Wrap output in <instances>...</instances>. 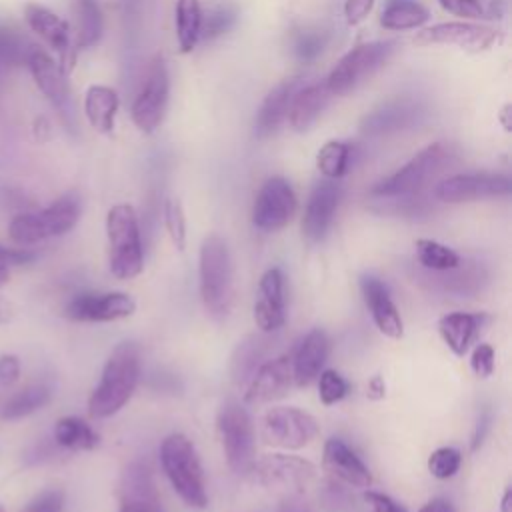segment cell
<instances>
[{
  "instance_id": "cell-1",
  "label": "cell",
  "mask_w": 512,
  "mask_h": 512,
  "mask_svg": "<svg viewBox=\"0 0 512 512\" xmlns=\"http://www.w3.org/2000/svg\"><path fill=\"white\" fill-rule=\"evenodd\" d=\"M140 380V350L134 342H120L108 356L100 380L90 394L88 412L94 418L114 416L132 398Z\"/></svg>"
},
{
  "instance_id": "cell-2",
  "label": "cell",
  "mask_w": 512,
  "mask_h": 512,
  "mask_svg": "<svg viewBox=\"0 0 512 512\" xmlns=\"http://www.w3.org/2000/svg\"><path fill=\"white\" fill-rule=\"evenodd\" d=\"M200 296L206 312L220 320L224 318L234 300V272L230 250L222 236L208 234L200 246Z\"/></svg>"
},
{
  "instance_id": "cell-3",
  "label": "cell",
  "mask_w": 512,
  "mask_h": 512,
  "mask_svg": "<svg viewBox=\"0 0 512 512\" xmlns=\"http://www.w3.org/2000/svg\"><path fill=\"white\" fill-rule=\"evenodd\" d=\"M160 464L170 486L186 506L198 510L206 508L204 470L194 444L184 434H170L162 440Z\"/></svg>"
},
{
  "instance_id": "cell-4",
  "label": "cell",
  "mask_w": 512,
  "mask_h": 512,
  "mask_svg": "<svg viewBox=\"0 0 512 512\" xmlns=\"http://www.w3.org/2000/svg\"><path fill=\"white\" fill-rule=\"evenodd\" d=\"M82 212L76 192H66L50 206L36 212H20L8 224V234L18 246H30L40 240L70 232Z\"/></svg>"
},
{
  "instance_id": "cell-5",
  "label": "cell",
  "mask_w": 512,
  "mask_h": 512,
  "mask_svg": "<svg viewBox=\"0 0 512 512\" xmlns=\"http://www.w3.org/2000/svg\"><path fill=\"white\" fill-rule=\"evenodd\" d=\"M108 264L120 280H130L142 272L144 254L136 210L130 204H116L106 216Z\"/></svg>"
},
{
  "instance_id": "cell-6",
  "label": "cell",
  "mask_w": 512,
  "mask_h": 512,
  "mask_svg": "<svg viewBox=\"0 0 512 512\" xmlns=\"http://www.w3.org/2000/svg\"><path fill=\"white\" fill-rule=\"evenodd\" d=\"M452 158V148L444 142H434L412 156L402 168L372 186V194L380 198H402L416 194L430 182Z\"/></svg>"
},
{
  "instance_id": "cell-7",
  "label": "cell",
  "mask_w": 512,
  "mask_h": 512,
  "mask_svg": "<svg viewBox=\"0 0 512 512\" xmlns=\"http://www.w3.org/2000/svg\"><path fill=\"white\" fill-rule=\"evenodd\" d=\"M392 40H378V42H366L356 48H352L348 54H344L330 76L326 78V88L332 96H342L370 80L392 56L394 52Z\"/></svg>"
},
{
  "instance_id": "cell-8",
  "label": "cell",
  "mask_w": 512,
  "mask_h": 512,
  "mask_svg": "<svg viewBox=\"0 0 512 512\" xmlns=\"http://www.w3.org/2000/svg\"><path fill=\"white\" fill-rule=\"evenodd\" d=\"M216 426L230 470L236 474H248L254 462L256 444L248 410L236 400H226L218 410Z\"/></svg>"
},
{
  "instance_id": "cell-9",
  "label": "cell",
  "mask_w": 512,
  "mask_h": 512,
  "mask_svg": "<svg viewBox=\"0 0 512 512\" xmlns=\"http://www.w3.org/2000/svg\"><path fill=\"white\" fill-rule=\"evenodd\" d=\"M248 472L260 486L286 496L302 494L316 478V466L292 454H266L254 460Z\"/></svg>"
},
{
  "instance_id": "cell-10",
  "label": "cell",
  "mask_w": 512,
  "mask_h": 512,
  "mask_svg": "<svg viewBox=\"0 0 512 512\" xmlns=\"http://www.w3.org/2000/svg\"><path fill=\"white\" fill-rule=\"evenodd\" d=\"M318 422L312 414L296 406H276L262 416L260 436L266 444L298 450L318 436Z\"/></svg>"
},
{
  "instance_id": "cell-11",
  "label": "cell",
  "mask_w": 512,
  "mask_h": 512,
  "mask_svg": "<svg viewBox=\"0 0 512 512\" xmlns=\"http://www.w3.org/2000/svg\"><path fill=\"white\" fill-rule=\"evenodd\" d=\"M168 94H170V78L168 68L162 56H154L140 92L136 94L130 114L136 128L144 134H152L160 128L166 108H168Z\"/></svg>"
},
{
  "instance_id": "cell-12",
  "label": "cell",
  "mask_w": 512,
  "mask_h": 512,
  "mask_svg": "<svg viewBox=\"0 0 512 512\" xmlns=\"http://www.w3.org/2000/svg\"><path fill=\"white\" fill-rule=\"evenodd\" d=\"M26 66L30 68L36 86L54 106L68 132H76V108L66 80V70L38 46L30 52Z\"/></svg>"
},
{
  "instance_id": "cell-13",
  "label": "cell",
  "mask_w": 512,
  "mask_h": 512,
  "mask_svg": "<svg viewBox=\"0 0 512 512\" xmlns=\"http://www.w3.org/2000/svg\"><path fill=\"white\" fill-rule=\"evenodd\" d=\"M500 42V32L492 26L476 24V22H440L430 28L420 30L414 36V44H442L456 46L468 52H484Z\"/></svg>"
},
{
  "instance_id": "cell-14",
  "label": "cell",
  "mask_w": 512,
  "mask_h": 512,
  "mask_svg": "<svg viewBox=\"0 0 512 512\" xmlns=\"http://www.w3.org/2000/svg\"><path fill=\"white\" fill-rule=\"evenodd\" d=\"M510 190H512V182L504 174H490V172L456 174L440 180L434 186V198L448 204H460V202L508 196Z\"/></svg>"
},
{
  "instance_id": "cell-15",
  "label": "cell",
  "mask_w": 512,
  "mask_h": 512,
  "mask_svg": "<svg viewBox=\"0 0 512 512\" xmlns=\"http://www.w3.org/2000/svg\"><path fill=\"white\" fill-rule=\"evenodd\" d=\"M294 212L296 194L290 182L282 176H272L258 190L252 208V222L258 230L274 232L284 228L292 220Z\"/></svg>"
},
{
  "instance_id": "cell-16",
  "label": "cell",
  "mask_w": 512,
  "mask_h": 512,
  "mask_svg": "<svg viewBox=\"0 0 512 512\" xmlns=\"http://www.w3.org/2000/svg\"><path fill=\"white\" fill-rule=\"evenodd\" d=\"M136 302L126 292H82L64 306V316L74 322H112L134 314Z\"/></svg>"
},
{
  "instance_id": "cell-17",
  "label": "cell",
  "mask_w": 512,
  "mask_h": 512,
  "mask_svg": "<svg viewBox=\"0 0 512 512\" xmlns=\"http://www.w3.org/2000/svg\"><path fill=\"white\" fill-rule=\"evenodd\" d=\"M120 512H162L150 468L144 462H130L118 482Z\"/></svg>"
},
{
  "instance_id": "cell-18",
  "label": "cell",
  "mask_w": 512,
  "mask_h": 512,
  "mask_svg": "<svg viewBox=\"0 0 512 512\" xmlns=\"http://www.w3.org/2000/svg\"><path fill=\"white\" fill-rule=\"evenodd\" d=\"M292 358L288 354L262 362L248 380L244 400L248 404H264L282 398L292 386Z\"/></svg>"
},
{
  "instance_id": "cell-19",
  "label": "cell",
  "mask_w": 512,
  "mask_h": 512,
  "mask_svg": "<svg viewBox=\"0 0 512 512\" xmlns=\"http://www.w3.org/2000/svg\"><path fill=\"white\" fill-rule=\"evenodd\" d=\"M340 194V186L330 178L312 188L302 216V234L308 242H320L326 236L340 204Z\"/></svg>"
},
{
  "instance_id": "cell-20",
  "label": "cell",
  "mask_w": 512,
  "mask_h": 512,
  "mask_svg": "<svg viewBox=\"0 0 512 512\" xmlns=\"http://www.w3.org/2000/svg\"><path fill=\"white\" fill-rule=\"evenodd\" d=\"M254 322L260 332L270 334L284 326V274L280 268H268L258 282V296L254 300Z\"/></svg>"
},
{
  "instance_id": "cell-21",
  "label": "cell",
  "mask_w": 512,
  "mask_h": 512,
  "mask_svg": "<svg viewBox=\"0 0 512 512\" xmlns=\"http://www.w3.org/2000/svg\"><path fill=\"white\" fill-rule=\"evenodd\" d=\"M324 470L340 484L354 488H368L372 474L360 456L340 438H328L322 454Z\"/></svg>"
},
{
  "instance_id": "cell-22",
  "label": "cell",
  "mask_w": 512,
  "mask_h": 512,
  "mask_svg": "<svg viewBox=\"0 0 512 512\" xmlns=\"http://www.w3.org/2000/svg\"><path fill=\"white\" fill-rule=\"evenodd\" d=\"M360 290L376 328L388 338H402L404 322L386 284L380 278L366 274L360 278Z\"/></svg>"
},
{
  "instance_id": "cell-23",
  "label": "cell",
  "mask_w": 512,
  "mask_h": 512,
  "mask_svg": "<svg viewBox=\"0 0 512 512\" xmlns=\"http://www.w3.org/2000/svg\"><path fill=\"white\" fill-rule=\"evenodd\" d=\"M422 114L420 104L412 100H392L366 114L360 130L366 136H386L418 124Z\"/></svg>"
},
{
  "instance_id": "cell-24",
  "label": "cell",
  "mask_w": 512,
  "mask_h": 512,
  "mask_svg": "<svg viewBox=\"0 0 512 512\" xmlns=\"http://www.w3.org/2000/svg\"><path fill=\"white\" fill-rule=\"evenodd\" d=\"M330 352V340L328 334L320 328L310 330L302 342L298 344L294 356H292V378L294 384L304 388L312 384L318 374L322 372V366Z\"/></svg>"
},
{
  "instance_id": "cell-25",
  "label": "cell",
  "mask_w": 512,
  "mask_h": 512,
  "mask_svg": "<svg viewBox=\"0 0 512 512\" xmlns=\"http://www.w3.org/2000/svg\"><path fill=\"white\" fill-rule=\"evenodd\" d=\"M24 16L28 26L42 38L46 40L56 52H60L62 62H68L66 68L72 66V40H70V26L56 16L52 10L40 6V4H26L24 8Z\"/></svg>"
},
{
  "instance_id": "cell-26",
  "label": "cell",
  "mask_w": 512,
  "mask_h": 512,
  "mask_svg": "<svg viewBox=\"0 0 512 512\" xmlns=\"http://www.w3.org/2000/svg\"><path fill=\"white\" fill-rule=\"evenodd\" d=\"M298 88H300V80L292 78V80H284L282 84L270 90V94L264 98L256 114V122H254L256 138H268L282 126V122L288 116L292 96L296 94Z\"/></svg>"
},
{
  "instance_id": "cell-27",
  "label": "cell",
  "mask_w": 512,
  "mask_h": 512,
  "mask_svg": "<svg viewBox=\"0 0 512 512\" xmlns=\"http://www.w3.org/2000/svg\"><path fill=\"white\" fill-rule=\"evenodd\" d=\"M330 96L332 94L326 88V84H308L304 88H298L288 108V116H286L288 124L296 132L308 130L326 108Z\"/></svg>"
},
{
  "instance_id": "cell-28",
  "label": "cell",
  "mask_w": 512,
  "mask_h": 512,
  "mask_svg": "<svg viewBox=\"0 0 512 512\" xmlns=\"http://www.w3.org/2000/svg\"><path fill=\"white\" fill-rule=\"evenodd\" d=\"M482 318L484 316L470 312H450L438 320L440 336L456 356H464L468 352L482 326Z\"/></svg>"
},
{
  "instance_id": "cell-29",
  "label": "cell",
  "mask_w": 512,
  "mask_h": 512,
  "mask_svg": "<svg viewBox=\"0 0 512 512\" xmlns=\"http://www.w3.org/2000/svg\"><path fill=\"white\" fill-rule=\"evenodd\" d=\"M118 106H120L118 94L110 86L94 84L86 90L84 112H86V118H88V122L92 124L94 130H98L102 134L112 132Z\"/></svg>"
},
{
  "instance_id": "cell-30",
  "label": "cell",
  "mask_w": 512,
  "mask_h": 512,
  "mask_svg": "<svg viewBox=\"0 0 512 512\" xmlns=\"http://www.w3.org/2000/svg\"><path fill=\"white\" fill-rule=\"evenodd\" d=\"M428 10L416 0H388L380 24L386 30H414L428 22Z\"/></svg>"
},
{
  "instance_id": "cell-31",
  "label": "cell",
  "mask_w": 512,
  "mask_h": 512,
  "mask_svg": "<svg viewBox=\"0 0 512 512\" xmlns=\"http://www.w3.org/2000/svg\"><path fill=\"white\" fill-rule=\"evenodd\" d=\"M268 340L262 336H248L246 340L238 342L232 362H230V374L236 384H248L256 368L262 364L260 360L264 358Z\"/></svg>"
},
{
  "instance_id": "cell-32",
  "label": "cell",
  "mask_w": 512,
  "mask_h": 512,
  "mask_svg": "<svg viewBox=\"0 0 512 512\" xmlns=\"http://www.w3.org/2000/svg\"><path fill=\"white\" fill-rule=\"evenodd\" d=\"M52 398V390L46 384H28L14 392L2 406L0 416L4 420H18L44 408Z\"/></svg>"
},
{
  "instance_id": "cell-33",
  "label": "cell",
  "mask_w": 512,
  "mask_h": 512,
  "mask_svg": "<svg viewBox=\"0 0 512 512\" xmlns=\"http://www.w3.org/2000/svg\"><path fill=\"white\" fill-rule=\"evenodd\" d=\"M76 14V46L92 48L100 42L104 22L98 0H74Z\"/></svg>"
},
{
  "instance_id": "cell-34",
  "label": "cell",
  "mask_w": 512,
  "mask_h": 512,
  "mask_svg": "<svg viewBox=\"0 0 512 512\" xmlns=\"http://www.w3.org/2000/svg\"><path fill=\"white\" fill-rule=\"evenodd\" d=\"M54 440L68 450H92L98 446V434L78 416H64L54 426Z\"/></svg>"
},
{
  "instance_id": "cell-35",
  "label": "cell",
  "mask_w": 512,
  "mask_h": 512,
  "mask_svg": "<svg viewBox=\"0 0 512 512\" xmlns=\"http://www.w3.org/2000/svg\"><path fill=\"white\" fill-rule=\"evenodd\" d=\"M202 8L198 0H176V38L182 52L194 50L200 40Z\"/></svg>"
},
{
  "instance_id": "cell-36",
  "label": "cell",
  "mask_w": 512,
  "mask_h": 512,
  "mask_svg": "<svg viewBox=\"0 0 512 512\" xmlns=\"http://www.w3.org/2000/svg\"><path fill=\"white\" fill-rule=\"evenodd\" d=\"M352 152L354 148L348 142H340V140L326 142L316 154V166L320 174L330 180L342 178L350 168Z\"/></svg>"
},
{
  "instance_id": "cell-37",
  "label": "cell",
  "mask_w": 512,
  "mask_h": 512,
  "mask_svg": "<svg viewBox=\"0 0 512 512\" xmlns=\"http://www.w3.org/2000/svg\"><path fill=\"white\" fill-rule=\"evenodd\" d=\"M416 258L430 272H446L460 266L462 262L458 252L430 238L416 240Z\"/></svg>"
},
{
  "instance_id": "cell-38",
  "label": "cell",
  "mask_w": 512,
  "mask_h": 512,
  "mask_svg": "<svg viewBox=\"0 0 512 512\" xmlns=\"http://www.w3.org/2000/svg\"><path fill=\"white\" fill-rule=\"evenodd\" d=\"M36 46L16 30L0 26V74L12 66H24Z\"/></svg>"
},
{
  "instance_id": "cell-39",
  "label": "cell",
  "mask_w": 512,
  "mask_h": 512,
  "mask_svg": "<svg viewBox=\"0 0 512 512\" xmlns=\"http://www.w3.org/2000/svg\"><path fill=\"white\" fill-rule=\"evenodd\" d=\"M236 10L228 4H218L210 8L206 14H202V24H200V38L204 40H214L228 30L234 28L236 24Z\"/></svg>"
},
{
  "instance_id": "cell-40",
  "label": "cell",
  "mask_w": 512,
  "mask_h": 512,
  "mask_svg": "<svg viewBox=\"0 0 512 512\" xmlns=\"http://www.w3.org/2000/svg\"><path fill=\"white\" fill-rule=\"evenodd\" d=\"M462 464V454L460 450L452 448V446H442L436 448L430 456H428V470L434 478L438 480H448L452 478L458 468Z\"/></svg>"
},
{
  "instance_id": "cell-41",
  "label": "cell",
  "mask_w": 512,
  "mask_h": 512,
  "mask_svg": "<svg viewBox=\"0 0 512 512\" xmlns=\"http://www.w3.org/2000/svg\"><path fill=\"white\" fill-rule=\"evenodd\" d=\"M348 390L350 386L340 372L328 368L318 374V398L324 406H332L340 402L342 398H346Z\"/></svg>"
},
{
  "instance_id": "cell-42",
  "label": "cell",
  "mask_w": 512,
  "mask_h": 512,
  "mask_svg": "<svg viewBox=\"0 0 512 512\" xmlns=\"http://www.w3.org/2000/svg\"><path fill=\"white\" fill-rule=\"evenodd\" d=\"M438 4L456 16L462 18H496L494 10V0H438Z\"/></svg>"
},
{
  "instance_id": "cell-43",
  "label": "cell",
  "mask_w": 512,
  "mask_h": 512,
  "mask_svg": "<svg viewBox=\"0 0 512 512\" xmlns=\"http://www.w3.org/2000/svg\"><path fill=\"white\" fill-rule=\"evenodd\" d=\"M326 48V34L320 30H302L292 40V52L302 62L316 60Z\"/></svg>"
},
{
  "instance_id": "cell-44",
  "label": "cell",
  "mask_w": 512,
  "mask_h": 512,
  "mask_svg": "<svg viewBox=\"0 0 512 512\" xmlns=\"http://www.w3.org/2000/svg\"><path fill=\"white\" fill-rule=\"evenodd\" d=\"M164 226L170 234L172 244L178 250H184V246H186V216H184L180 200L168 198L164 202Z\"/></svg>"
},
{
  "instance_id": "cell-45",
  "label": "cell",
  "mask_w": 512,
  "mask_h": 512,
  "mask_svg": "<svg viewBox=\"0 0 512 512\" xmlns=\"http://www.w3.org/2000/svg\"><path fill=\"white\" fill-rule=\"evenodd\" d=\"M320 500L326 512H350L354 508L352 494L336 480H330L324 484L320 492Z\"/></svg>"
},
{
  "instance_id": "cell-46",
  "label": "cell",
  "mask_w": 512,
  "mask_h": 512,
  "mask_svg": "<svg viewBox=\"0 0 512 512\" xmlns=\"http://www.w3.org/2000/svg\"><path fill=\"white\" fill-rule=\"evenodd\" d=\"M62 510H64V492L52 488L32 498L22 512H62Z\"/></svg>"
},
{
  "instance_id": "cell-47",
  "label": "cell",
  "mask_w": 512,
  "mask_h": 512,
  "mask_svg": "<svg viewBox=\"0 0 512 512\" xmlns=\"http://www.w3.org/2000/svg\"><path fill=\"white\" fill-rule=\"evenodd\" d=\"M470 368L478 378H488L494 372V348L490 344H478L470 356Z\"/></svg>"
},
{
  "instance_id": "cell-48",
  "label": "cell",
  "mask_w": 512,
  "mask_h": 512,
  "mask_svg": "<svg viewBox=\"0 0 512 512\" xmlns=\"http://www.w3.org/2000/svg\"><path fill=\"white\" fill-rule=\"evenodd\" d=\"M364 500L368 502L372 512H408L402 504H398L396 500H392L390 496L382 494V492H374V490H366L364 492Z\"/></svg>"
},
{
  "instance_id": "cell-49",
  "label": "cell",
  "mask_w": 512,
  "mask_h": 512,
  "mask_svg": "<svg viewBox=\"0 0 512 512\" xmlns=\"http://www.w3.org/2000/svg\"><path fill=\"white\" fill-rule=\"evenodd\" d=\"M34 258H36V252H32L30 248H8L0 244V264L4 266L30 264Z\"/></svg>"
},
{
  "instance_id": "cell-50",
  "label": "cell",
  "mask_w": 512,
  "mask_h": 512,
  "mask_svg": "<svg viewBox=\"0 0 512 512\" xmlns=\"http://www.w3.org/2000/svg\"><path fill=\"white\" fill-rule=\"evenodd\" d=\"M374 0H346L344 2V16L350 26L360 24L372 10Z\"/></svg>"
},
{
  "instance_id": "cell-51",
  "label": "cell",
  "mask_w": 512,
  "mask_h": 512,
  "mask_svg": "<svg viewBox=\"0 0 512 512\" xmlns=\"http://www.w3.org/2000/svg\"><path fill=\"white\" fill-rule=\"evenodd\" d=\"M20 378V360L16 354L0 356V384L10 386Z\"/></svg>"
},
{
  "instance_id": "cell-52",
  "label": "cell",
  "mask_w": 512,
  "mask_h": 512,
  "mask_svg": "<svg viewBox=\"0 0 512 512\" xmlns=\"http://www.w3.org/2000/svg\"><path fill=\"white\" fill-rule=\"evenodd\" d=\"M276 512H312V508L298 496H286L276 508Z\"/></svg>"
},
{
  "instance_id": "cell-53",
  "label": "cell",
  "mask_w": 512,
  "mask_h": 512,
  "mask_svg": "<svg viewBox=\"0 0 512 512\" xmlns=\"http://www.w3.org/2000/svg\"><path fill=\"white\" fill-rule=\"evenodd\" d=\"M418 512H456L454 504L446 498H432L430 502H426Z\"/></svg>"
},
{
  "instance_id": "cell-54",
  "label": "cell",
  "mask_w": 512,
  "mask_h": 512,
  "mask_svg": "<svg viewBox=\"0 0 512 512\" xmlns=\"http://www.w3.org/2000/svg\"><path fill=\"white\" fill-rule=\"evenodd\" d=\"M384 380L380 378V376H374L370 382H368V396L372 398V400H378V398H382L384 396Z\"/></svg>"
},
{
  "instance_id": "cell-55",
  "label": "cell",
  "mask_w": 512,
  "mask_h": 512,
  "mask_svg": "<svg viewBox=\"0 0 512 512\" xmlns=\"http://www.w3.org/2000/svg\"><path fill=\"white\" fill-rule=\"evenodd\" d=\"M510 496H512V492H510V488H506L504 494H502V500H500V512H512Z\"/></svg>"
},
{
  "instance_id": "cell-56",
  "label": "cell",
  "mask_w": 512,
  "mask_h": 512,
  "mask_svg": "<svg viewBox=\"0 0 512 512\" xmlns=\"http://www.w3.org/2000/svg\"><path fill=\"white\" fill-rule=\"evenodd\" d=\"M508 114H510V104H506L504 108H502V114H500V118H502V126H504V130H510V122H508Z\"/></svg>"
},
{
  "instance_id": "cell-57",
  "label": "cell",
  "mask_w": 512,
  "mask_h": 512,
  "mask_svg": "<svg viewBox=\"0 0 512 512\" xmlns=\"http://www.w3.org/2000/svg\"><path fill=\"white\" fill-rule=\"evenodd\" d=\"M8 278H10V270H8V266L0 264V288L8 282Z\"/></svg>"
},
{
  "instance_id": "cell-58",
  "label": "cell",
  "mask_w": 512,
  "mask_h": 512,
  "mask_svg": "<svg viewBox=\"0 0 512 512\" xmlns=\"http://www.w3.org/2000/svg\"><path fill=\"white\" fill-rule=\"evenodd\" d=\"M0 512H4V508H2V506H0Z\"/></svg>"
}]
</instances>
